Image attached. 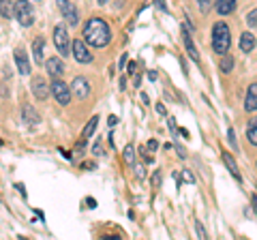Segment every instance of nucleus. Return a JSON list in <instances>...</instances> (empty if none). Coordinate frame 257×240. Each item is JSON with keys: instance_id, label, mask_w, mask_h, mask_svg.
Here are the masks:
<instances>
[{"instance_id": "obj_32", "label": "nucleus", "mask_w": 257, "mask_h": 240, "mask_svg": "<svg viewBox=\"0 0 257 240\" xmlns=\"http://www.w3.org/2000/svg\"><path fill=\"white\" fill-rule=\"evenodd\" d=\"M184 180H187V182H193L195 178H193V174H191V172H184Z\"/></svg>"}, {"instance_id": "obj_30", "label": "nucleus", "mask_w": 257, "mask_h": 240, "mask_svg": "<svg viewBox=\"0 0 257 240\" xmlns=\"http://www.w3.org/2000/svg\"><path fill=\"white\" fill-rule=\"evenodd\" d=\"M157 111H159L161 116H165V114H167V109H165V105H163V103H159V105H157Z\"/></svg>"}, {"instance_id": "obj_23", "label": "nucleus", "mask_w": 257, "mask_h": 240, "mask_svg": "<svg viewBox=\"0 0 257 240\" xmlns=\"http://www.w3.org/2000/svg\"><path fill=\"white\" fill-rule=\"evenodd\" d=\"M124 161H126L128 165L135 163V150H133V146H126V148H124Z\"/></svg>"}, {"instance_id": "obj_35", "label": "nucleus", "mask_w": 257, "mask_h": 240, "mask_svg": "<svg viewBox=\"0 0 257 240\" xmlns=\"http://www.w3.org/2000/svg\"><path fill=\"white\" fill-rule=\"evenodd\" d=\"M178 133H180V135H182V138H189V131H187V129H180V131H178Z\"/></svg>"}, {"instance_id": "obj_12", "label": "nucleus", "mask_w": 257, "mask_h": 240, "mask_svg": "<svg viewBox=\"0 0 257 240\" xmlns=\"http://www.w3.org/2000/svg\"><path fill=\"white\" fill-rule=\"evenodd\" d=\"M255 45H257V39L253 33H242V37H240V50H242L244 54H251L255 50Z\"/></svg>"}, {"instance_id": "obj_33", "label": "nucleus", "mask_w": 257, "mask_h": 240, "mask_svg": "<svg viewBox=\"0 0 257 240\" xmlns=\"http://www.w3.org/2000/svg\"><path fill=\"white\" fill-rule=\"evenodd\" d=\"M157 77H159V73H157V71H150V73H148V79H152V82H155Z\"/></svg>"}, {"instance_id": "obj_21", "label": "nucleus", "mask_w": 257, "mask_h": 240, "mask_svg": "<svg viewBox=\"0 0 257 240\" xmlns=\"http://www.w3.org/2000/svg\"><path fill=\"white\" fill-rule=\"evenodd\" d=\"M0 15L7 18V20L13 18V5H11V0H0Z\"/></svg>"}, {"instance_id": "obj_20", "label": "nucleus", "mask_w": 257, "mask_h": 240, "mask_svg": "<svg viewBox=\"0 0 257 240\" xmlns=\"http://www.w3.org/2000/svg\"><path fill=\"white\" fill-rule=\"evenodd\" d=\"M24 120L30 123V125H37L39 123V114L32 109V105H24Z\"/></svg>"}, {"instance_id": "obj_9", "label": "nucleus", "mask_w": 257, "mask_h": 240, "mask_svg": "<svg viewBox=\"0 0 257 240\" xmlns=\"http://www.w3.org/2000/svg\"><path fill=\"white\" fill-rule=\"evenodd\" d=\"M30 86H32V94H35L39 101H45L47 97H50V84H47L43 77H35Z\"/></svg>"}, {"instance_id": "obj_1", "label": "nucleus", "mask_w": 257, "mask_h": 240, "mask_svg": "<svg viewBox=\"0 0 257 240\" xmlns=\"http://www.w3.org/2000/svg\"><path fill=\"white\" fill-rule=\"evenodd\" d=\"M84 41L90 47H105L111 41L109 26L101 18L88 20V24L84 26Z\"/></svg>"}, {"instance_id": "obj_2", "label": "nucleus", "mask_w": 257, "mask_h": 240, "mask_svg": "<svg viewBox=\"0 0 257 240\" xmlns=\"http://www.w3.org/2000/svg\"><path fill=\"white\" fill-rule=\"evenodd\" d=\"M231 47V33L225 22H216L212 26V50L216 54H227Z\"/></svg>"}, {"instance_id": "obj_18", "label": "nucleus", "mask_w": 257, "mask_h": 240, "mask_svg": "<svg viewBox=\"0 0 257 240\" xmlns=\"http://www.w3.org/2000/svg\"><path fill=\"white\" fill-rule=\"evenodd\" d=\"M96 127H99V116H92L90 120H88V125L84 127V131H82V140L92 138V133L96 131Z\"/></svg>"}, {"instance_id": "obj_3", "label": "nucleus", "mask_w": 257, "mask_h": 240, "mask_svg": "<svg viewBox=\"0 0 257 240\" xmlns=\"http://www.w3.org/2000/svg\"><path fill=\"white\" fill-rule=\"evenodd\" d=\"M13 18L18 20L22 26H32V22H35V9H32V5L28 0H18V3L13 5Z\"/></svg>"}, {"instance_id": "obj_4", "label": "nucleus", "mask_w": 257, "mask_h": 240, "mask_svg": "<svg viewBox=\"0 0 257 240\" xmlns=\"http://www.w3.org/2000/svg\"><path fill=\"white\" fill-rule=\"evenodd\" d=\"M50 92L54 94V99L58 101L60 105H69L71 103V88H69V84H64L60 77H56L50 84Z\"/></svg>"}, {"instance_id": "obj_19", "label": "nucleus", "mask_w": 257, "mask_h": 240, "mask_svg": "<svg viewBox=\"0 0 257 240\" xmlns=\"http://www.w3.org/2000/svg\"><path fill=\"white\" fill-rule=\"evenodd\" d=\"M246 140L251 142L253 146H257V118H253L246 127Z\"/></svg>"}, {"instance_id": "obj_11", "label": "nucleus", "mask_w": 257, "mask_h": 240, "mask_svg": "<svg viewBox=\"0 0 257 240\" xmlns=\"http://www.w3.org/2000/svg\"><path fill=\"white\" fill-rule=\"evenodd\" d=\"M15 65H18V71L22 75H28L30 73V62H28V56L24 54V50H15Z\"/></svg>"}, {"instance_id": "obj_13", "label": "nucleus", "mask_w": 257, "mask_h": 240, "mask_svg": "<svg viewBox=\"0 0 257 240\" xmlns=\"http://www.w3.org/2000/svg\"><path fill=\"white\" fill-rule=\"evenodd\" d=\"M244 109H246V111H255V109H257V84L248 86L246 99H244Z\"/></svg>"}, {"instance_id": "obj_37", "label": "nucleus", "mask_w": 257, "mask_h": 240, "mask_svg": "<svg viewBox=\"0 0 257 240\" xmlns=\"http://www.w3.org/2000/svg\"><path fill=\"white\" fill-rule=\"evenodd\" d=\"M0 146H3V140H0Z\"/></svg>"}, {"instance_id": "obj_28", "label": "nucleus", "mask_w": 257, "mask_h": 240, "mask_svg": "<svg viewBox=\"0 0 257 240\" xmlns=\"http://www.w3.org/2000/svg\"><path fill=\"white\" fill-rule=\"evenodd\" d=\"M195 229H197V234H199V238H206V231H204V227H202V223H195Z\"/></svg>"}, {"instance_id": "obj_26", "label": "nucleus", "mask_w": 257, "mask_h": 240, "mask_svg": "<svg viewBox=\"0 0 257 240\" xmlns=\"http://www.w3.org/2000/svg\"><path fill=\"white\" fill-rule=\"evenodd\" d=\"M195 3H199V9H202V13L210 11V0H195Z\"/></svg>"}, {"instance_id": "obj_24", "label": "nucleus", "mask_w": 257, "mask_h": 240, "mask_svg": "<svg viewBox=\"0 0 257 240\" xmlns=\"http://www.w3.org/2000/svg\"><path fill=\"white\" fill-rule=\"evenodd\" d=\"M246 24H248L251 28H257V9H253L251 13L246 15Z\"/></svg>"}, {"instance_id": "obj_14", "label": "nucleus", "mask_w": 257, "mask_h": 240, "mask_svg": "<svg viewBox=\"0 0 257 240\" xmlns=\"http://www.w3.org/2000/svg\"><path fill=\"white\" fill-rule=\"evenodd\" d=\"M214 7H216V13L219 15H229L236 9V0H216Z\"/></svg>"}, {"instance_id": "obj_8", "label": "nucleus", "mask_w": 257, "mask_h": 240, "mask_svg": "<svg viewBox=\"0 0 257 240\" xmlns=\"http://www.w3.org/2000/svg\"><path fill=\"white\" fill-rule=\"evenodd\" d=\"M71 92H73L77 99H86L88 94H90V84H88V79L86 77H75L73 82H71Z\"/></svg>"}, {"instance_id": "obj_25", "label": "nucleus", "mask_w": 257, "mask_h": 240, "mask_svg": "<svg viewBox=\"0 0 257 240\" xmlns=\"http://www.w3.org/2000/svg\"><path fill=\"white\" fill-rule=\"evenodd\" d=\"M227 142L231 144V148H234V150H238V142H236V131L231 129V127H229V131H227Z\"/></svg>"}, {"instance_id": "obj_5", "label": "nucleus", "mask_w": 257, "mask_h": 240, "mask_svg": "<svg viewBox=\"0 0 257 240\" xmlns=\"http://www.w3.org/2000/svg\"><path fill=\"white\" fill-rule=\"evenodd\" d=\"M54 43H56V50L60 52V56H69L71 54V41H69V33L64 26H56L54 28Z\"/></svg>"}, {"instance_id": "obj_27", "label": "nucleus", "mask_w": 257, "mask_h": 240, "mask_svg": "<svg viewBox=\"0 0 257 240\" xmlns=\"http://www.w3.org/2000/svg\"><path fill=\"white\" fill-rule=\"evenodd\" d=\"M152 187H161V172H155L152 176Z\"/></svg>"}, {"instance_id": "obj_7", "label": "nucleus", "mask_w": 257, "mask_h": 240, "mask_svg": "<svg viewBox=\"0 0 257 240\" xmlns=\"http://www.w3.org/2000/svg\"><path fill=\"white\" fill-rule=\"evenodd\" d=\"M71 54H73V58L77 62H84V65L92 60V52L88 50V45L84 41H73L71 43Z\"/></svg>"}, {"instance_id": "obj_16", "label": "nucleus", "mask_w": 257, "mask_h": 240, "mask_svg": "<svg viewBox=\"0 0 257 240\" xmlns=\"http://www.w3.org/2000/svg\"><path fill=\"white\" fill-rule=\"evenodd\" d=\"M223 163L227 165V170L231 172V176H234L238 182L242 180V176H240V170H238V165H236V161H234V157H231L229 153H223Z\"/></svg>"}, {"instance_id": "obj_34", "label": "nucleus", "mask_w": 257, "mask_h": 240, "mask_svg": "<svg viewBox=\"0 0 257 240\" xmlns=\"http://www.w3.org/2000/svg\"><path fill=\"white\" fill-rule=\"evenodd\" d=\"M148 150H157V142H155V140L148 142Z\"/></svg>"}, {"instance_id": "obj_22", "label": "nucleus", "mask_w": 257, "mask_h": 240, "mask_svg": "<svg viewBox=\"0 0 257 240\" xmlns=\"http://www.w3.org/2000/svg\"><path fill=\"white\" fill-rule=\"evenodd\" d=\"M234 65H236L234 58H231V56H227V54H223V60H221V65H219L223 73H231V71H234Z\"/></svg>"}, {"instance_id": "obj_10", "label": "nucleus", "mask_w": 257, "mask_h": 240, "mask_svg": "<svg viewBox=\"0 0 257 240\" xmlns=\"http://www.w3.org/2000/svg\"><path fill=\"white\" fill-rule=\"evenodd\" d=\"M45 67H47V73L52 77H62L64 73V62L58 58V56H54V58H47L45 60Z\"/></svg>"}, {"instance_id": "obj_17", "label": "nucleus", "mask_w": 257, "mask_h": 240, "mask_svg": "<svg viewBox=\"0 0 257 240\" xmlns=\"http://www.w3.org/2000/svg\"><path fill=\"white\" fill-rule=\"evenodd\" d=\"M182 39H184V45H187V52H189V56L195 62H199V54H197V50H195V45H193V39H191V33L189 30H184L182 33Z\"/></svg>"}, {"instance_id": "obj_6", "label": "nucleus", "mask_w": 257, "mask_h": 240, "mask_svg": "<svg viewBox=\"0 0 257 240\" xmlns=\"http://www.w3.org/2000/svg\"><path fill=\"white\" fill-rule=\"evenodd\" d=\"M58 9H60L62 18L67 20L69 26H77L79 24V11L73 3H69V0H58Z\"/></svg>"}, {"instance_id": "obj_31", "label": "nucleus", "mask_w": 257, "mask_h": 240, "mask_svg": "<svg viewBox=\"0 0 257 240\" xmlns=\"http://www.w3.org/2000/svg\"><path fill=\"white\" fill-rule=\"evenodd\" d=\"M116 123H118V118H116V116H109V118H107V125H109V127H114Z\"/></svg>"}, {"instance_id": "obj_36", "label": "nucleus", "mask_w": 257, "mask_h": 240, "mask_svg": "<svg viewBox=\"0 0 257 240\" xmlns=\"http://www.w3.org/2000/svg\"><path fill=\"white\" fill-rule=\"evenodd\" d=\"M107 3V0H99V5H105Z\"/></svg>"}, {"instance_id": "obj_15", "label": "nucleus", "mask_w": 257, "mask_h": 240, "mask_svg": "<svg viewBox=\"0 0 257 240\" xmlns=\"http://www.w3.org/2000/svg\"><path fill=\"white\" fill-rule=\"evenodd\" d=\"M43 50H45V39L37 37L35 41H32V52H35V60L39 65H43Z\"/></svg>"}, {"instance_id": "obj_29", "label": "nucleus", "mask_w": 257, "mask_h": 240, "mask_svg": "<svg viewBox=\"0 0 257 240\" xmlns=\"http://www.w3.org/2000/svg\"><path fill=\"white\" fill-rule=\"evenodd\" d=\"M133 167H135V174H138V178H144V176H146V174H144V167L142 165H135L133 163Z\"/></svg>"}]
</instances>
